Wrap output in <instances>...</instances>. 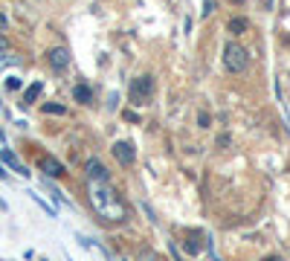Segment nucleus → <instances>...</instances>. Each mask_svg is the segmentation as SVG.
I'll return each mask as SVG.
<instances>
[{"label": "nucleus", "mask_w": 290, "mask_h": 261, "mask_svg": "<svg viewBox=\"0 0 290 261\" xmlns=\"http://www.w3.org/2000/svg\"><path fill=\"white\" fill-rule=\"evenodd\" d=\"M73 99H76L78 105H90V102H93V90H90L87 84H76V87H73Z\"/></svg>", "instance_id": "9b49d317"}, {"label": "nucleus", "mask_w": 290, "mask_h": 261, "mask_svg": "<svg viewBox=\"0 0 290 261\" xmlns=\"http://www.w3.org/2000/svg\"><path fill=\"white\" fill-rule=\"evenodd\" d=\"M38 261H46V259H38Z\"/></svg>", "instance_id": "5701e85b"}, {"label": "nucleus", "mask_w": 290, "mask_h": 261, "mask_svg": "<svg viewBox=\"0 0 290 261\" xmlns=\"http://www.w3.org/2000/svg\"><path fill=\"white\" fill-rule=\"evenodd\" d=\"M183 250H186L189 256H200V253L206 250L203 235H200V232H192V235H189V241H183Z\"/></svg>", "instance_id": "1a4fd4ad"}, {"label": "nucleus", "mask_w": 290, "mask_h": 261, "mask_svg": "<svg viewBox=\"0 0 290 261\" xmlns=\"http://www.w3.org/2000/svg\"><path fill=\"white\" fill-rule=\"evenodd\" d=\"M113 157H116V163L119 166H131L134 160H137V148L131 145V142H113Z\"/></svg>", "instance_id": "423d86ee"}, {"label": "nucleus", "mask_w": 290, "mask_h": 261, "mask_svg": "<svg viewBox=\"0 0 290 261\" xmlns=\"http://www.w3.org/2000/svg\"><path fill=\"white\" fill-rule=\"evenodd\" d=\"M6 49H9V41H6V38H3V35H0V58H3V55H6Z\"/></svg>", "instance_id": "a211bd4d"}, {"label": "nucleus", "mask_w": 290, "mask_h": 261, "mask_svg": "<svg viewBox=\"0 0 290 261\" xmlns=\"http://www.w3.org/2000/svg\"><path fill=\"white\" fill-rule=\"evenodd\" d=\"M0 180H9V171L3 169V163H0Z\"/></svg>", "instance_id": "412c9836"}, {"label": "nucleus", "mask_w": 290, "mask_h": 261, "mask_svg": "<svg viewBox=\"0 0 290 261\" xmlns=\"http://www.w3.org/2000/svg\"><path fill=\"white\" fill-rule=\"evenodd\" d=\"M41 110H44L46 116H64V113H67V107H64L61 102H44Z\"/></svg>", "instance_id": "ddd939ff"}, {"label": "nucleus", "mask_w": 290, "mask_h": 261, "mask_svg": "<svg viewBox=\"0 0 290 261\" xmlns=\"http://www.w3.org/2000/svg\"><path fill=\"white\" fill-rule=\"evenodd\" d=\"M224 67L229 70V73H244L247 67H250V52L241 46V44H235V41H229L227 46H224Z\"/></svg>", "instance_id": "f03ea898"}, {"label": "nucleus", "mask_w": 290, "mask_h": 261, "mask_svg": "<svg viewBox=\"0 0 290 261\" xmlns=\"http://www.w3.org/2000/svg\"><path fill=\"white\" fill-rule=\"evenodd\" d=\"M38 171H41L46 180H58V177L67 174L64 163H61L58 157H52V154H38Z\"/></svg>", "instance_id": "20e7f679"}, {"label": "nucleus", "mask_w": 290, "mask_h": 261, "mask_svg": "<svg viewBox=\"0 0 290 261\" xmlns=\"http://www.w3.org/2000/svg\"><path fill=\"white\" fill-rule=\"evenodd\" d=\"M227 29H229L232 35H244V32L250 29V20H247V17H232V20L227 23Z\"/></svg>", "instance_id": "f8f14e48"}, {"label": "nucleus", "mask_w": 290, "mask_h": 261, "mask_svg": "<svg viewBox=\"0 0 290 261\" xmlns=\"http://www.w3.org/2000/svg\"><path fill=\"white\" fill-rule=\"evenodd\" d=\"M0 261H3V259H0Z\"/></svg>", "instance_id": "b1692460"}, {"label": "nucleus", "mask_w": 290, "mask_h": 261, "mask_svg": "<svg viewBox=\"0 0 290 261\" xmlns=\"http://www.w3.org/2000/svg\"><path fill=\"white\" fill-rule=\"evenodd\" d=\"M87 195H90V206L96 209V215H99L102 221H125V218H128V206H125V200L113 192L110 180H105V183L87 180Z\"/></svg>", "instance_id": "f257e3e1"}, {"label": "nucleus", "mask_w": 290, "mask_h": 261, "mask_svg": "<svg viewBox=\"0 0 290 261\" xmlns=\"http://www.w3.org/2000/svg\"><path fill=\"white\" fill-rule=\"evenodd\" d=\"M3 29H9V17H6V15L0 12V32H3Z\"/></svg>", "instance_id": "aec40b11"}, {"label": "nucleus", "mask_w": 290, "mask_h": 261, "mask_svg": "<svg viewBox=\"0 0 290 261\" xmlns=\"http://www.w3.org/2000/svg\"><path fill=\"white\" fill-rule=\"evenodd\" d=\"M84 177H87V180H96V183H105V180H110V177H107V169H105V166H102L96 157H90V160L84 163Z\"/></svg>", "instance_id": "0eeeda50"}, {"label": "nucleus", "mask_w": 290, "mask_h": 261, "mask_svg": "<svg viewBox=\"0 0 290 261\" xmlns=\"http://www.w3.org/2000/svg\"><path fill=\"white\" fill-rule=\"evenodd\" d=\"M41 90H44V84H41V81H32V84H29V87L23 90V99H20V105H23V107L35 105V99L41 96Z\"/></svg>", "instance_id": "9d476101"}, {"label": "nucleus", "mask_w": 290, "mask_h": 261, "mask_svg": "<svg viewBox=\"0 0 290 261\" xmlns=\"http://www.w3.org/2000/svg\"><path fill=\"white\" fill-rule=\"evenodd\" d=\"M267 261H279V256H270V259H267Z\"/></svg>", "instance_id": "4be33fe9"}, {"label": "nucleus", "mask_w": 290, "mask_h": 261, "mask_svg": "<svg viewBox=\"0 0 290 261\" xmlns=\"http://www.w3.org/2000/svg\"><path fill=\"white\" fill-rule=\"evenodd\" d=\"M6 90H12V93L20 90V78H17V76H9V78H6Z\"/></svg>", "instance_id": "2eb2a0df"}, {"label": "nucleus", "mask_w": 290, "mask_h": 261, "mask_svg": "<svg viewBox=\"0 0 290 261\" xmlns=\"http://www.w3.org/2000/svg\"><path fill=\"white\" fill-rule=\"evenodd\" d=\"M209 122H212V116H209L206 110H200V113H198V125H200V128H209Z\"/></svg>", "instance_id": "f3484780"}, {"label": "nucleus", "mask_w": 290, "mask_h": 261, "mask_svg": "<svg viewBox=\"0 0 290 261\" xmlns=\"http://www.w3.org/2000/svg\"><path fill=\"white\" fill-rule=\"evenodd\" d=\"M46 61H49V67H52L55 73H61V70L70 67V49H67V46H52V49L46 52Z\"/></svg>", "instance_id": "39448f33"}, {"label": "nucleus", "mask_w": 290, "mask_h": 261, "mask_svg": "<svg viewBox=\"0 0 290 261\" xmlns=\"http://www.w3.org/2000/svg\"><path fill=\"white\" fill-rule=\"evenodd\" d=\"M125 119H128V122H139V116H137L134 110H125Z\"/></svg>", "instance_id": "6ab92c4d"}, {"label": "nucleus", "mask_w": 290, "mask_h": 261, "mask_svg": "<svg viewBox=\"0 0 290 261\" xmlns=\"http://www.w3.org/2000/svg\"><path fill=\"white\" fill-rule=\"evenodd\" d=\"M0 163H6V166H9L15 174H20V177H29V174H32V171H29V169L17 160V154H15V151H9V148H0Z\"/></svg>", "instance_id": "6e6552de"}, {"label": "nucleus", "mask_w": 290, "mask_h": 261, "mask_svg": "<svg viewBox=\"0 0 290 261\" xmlns=\"http://www.w3.org/2000/svg\"><path fill=\"white\" fill-rule=\"evenodd\" d=\"M29 198H32V200H35V203H38V206H41V209H44V212H46V215H49V218H55V209H52V206H49V203H44V200H41V198H38V195H35V192H29Z\"/></svg>", "instance_id": "4468645a"}, {"label": "nucleus", "mask_w": 290, "mask_h": 261, "mask_svg": "<svg viewBox=\"0 0 290 261\" xmlns=\"http://www.w3.org/2000/svg\"><path fill=\"white\" fill-rule=\"evenodd\" d=\"M128 99H131V105L145 107V105L154 99V78H151V76H139V78H134L131 87H128Z\"/></svg>", "instance_id": "7ed1b4c3"}, {"label": "nucleus", "mask_w": 290, "mask_h": 261, "mask_svg": "<svg viewBox=\"0 0 290 261\" xmlns=\"http://www.w3.org/2000/svg\"><path fill=\"white\" fill-rule=\"evenodd\" d=\"M137 261H160V256H157L154 250H142V253H139V259H137Z\"/></svg>", "instance_id": "dca6fc26"}]
</instances>
